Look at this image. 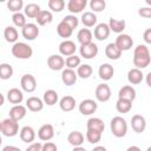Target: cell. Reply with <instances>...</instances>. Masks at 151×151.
I'll return each mask as SVG.
<instances>
[{"label": "cell", "instance_id": "59", "mask_svg": "<svg viewBox=\"0 0 151 151\" xmlns=\"http://www.w3.org/2000/svg\"><path fill=\"white\" fill-rule=\"evenodd\" d=\"M0 132H1V122H0Z\"/></svg>", "mask_w": 151, "mask_h": 151}, {"label": "cell", "instance_id": "19", "mask_svg": "<svg viewBox=\"0 0 151 151\" xmlns=\"http://www.w3.org/2000/svg\"><path fill=\"white\" fill-rule=\"evenodd\" d=\"M26 113H27V110H26L25 106H22L20 104L19 105H14L9 110V118L15 120V122H19L26 116Z\"/></svg>", "mask_w": 151, "mask_h": 151}, {"label": "cell", "instance_id": "11", "mask_svg": "<svg viewBox=\"0 0 151 151\" xmlns=\"http://www.w3.org/2000/svg\"><path fill=\"white\" fill-rule=\"evenodd\" d=\"M47 66L52 71H60L65 66V59L60 54H52L47 59Z\"/></svg>", "mask_w": 151, "mask_h": 151}, {"label": "cell", "instance_id": "30", "mask_svg": "<svg viewBox=\"0 0 151 151\" xmlns=\"http://www.w3.org/2000/svg\"><path fill=\"white\" fill-rule=\"evenodd\" d=\"M35 20H37L38 25H40V26H45V25L52 22V20H53V15H52V13H51L50 11H42V9H41L40 13L37 15Z\"/></svg>", "mask_w": 151, "mask_h": 151}, {"label": "cell", "instance_id": "35", "mask_svg": "<svg viewBox=\"0 0 151 151\" xmlns=\"http://www.w3.org/2000/svg\"><path fill=\"white\" fill-rule=\"evenodd\" d=\"M92 67L88 65V64H81L77 67V76L83 78V79H87L92 76Z\"/></svg>", "mask_w": 151, "mask_h": 151}, {"label": "cell", "instance_id": "13", "mask_svg": "<svg viewBox=\"0 0 151 151\" xmlns=\"http://www.w3.org/2000/svg\"><path fill=\"white\" fill-rule=\"evenodd\" d=\"M131 126H132V130L134 132L142 133V132H144V130L146 127V120H145V118L143 116L134 114L131 118Z\"/></svg>", "mask_w": 151, "mask_h": 151}, {"label": "cell", "instance_id": "34", "mask_svg": "<svg viewBox=\"0 0 151 151\" xmlns=\"http://www.w3.org/2000/svg\"><path fill=\"white\" fill-rule=\"evenodd\" d=\"M81 22L84 24V26L86 27H92L97 24V15L93 12H85L81 15Z\"/></svg>", "mask_w": 151, "mask_h": 151}, {"label": "cell", "instance_id": "29", "mask_svg": "<svg viewBox=\"0 0 151 151\" xmlns=\"http://www.w3.org/2000/svg\"><path fill=\"white\" fill-rule=\"evenodd\" d=\"M107 25H109L110 31H112V32H114V33H122V32L125 29V26H126V24H125L124 20L113 19V18L110 19V21H109Z\"/></svg>", "mask_w": 151, "mask_h": 151}, {"label": "cell", "instance_id": "47", "mask_svg": "<svg viewBox=\"0 0 151 151\" xmlns=\"http://www.w3.org/2000/svg\"><path fill=\"white\" fill-rule=\"evenodd\" d=\"M41 151H58L57 145L52 142H46L42 146H41Z\"/></svg>", "mask_w": 151, "mask_h": 151}, {"label": "cell", "instance_id": "32", "mask_svg": "<svg viewBox=\"0 0 151 151\" xmlns=\"http://www.w3.org/2000/svg\"><path fill=\"white\" fill-rule=\"evenodd\" d=\"M40 6L38 4H34V2H31L28 5L25 6V17H28V18H32V19H35L37 15L40 13Z\"/></svg>", "mask_w": 151, "mask_h": 151}, {"label": "cell", "instance_id": "51", "mask_svg": "<svg viewBox=\"0 0 151 151\" xmlns=\"http://www.w3.org/2000/svg\"><path fill=\"white\" fill-rule=\"evenodd\" d=\"M1 151H21V150L17 146H13V145H6V146L2 147Z\"/></svg>", "mask_w": 151, "mask_h": 151}, {"label": "cell", "instance_id": "17", "mask_svg": "<svg viewBox=\"0 0 151 151\" xmlns=\"http://www.w3.org/2000/svg\"><path fill=\"white\" fill-rule=\"evenodd\" d=\"M113 73H114V68L112 65L107 64V63H104L99 66V70H98V74H99V78L103 79V80H110L112 77H113Z\"/></svg>", "mask_w": 151, "mask_h": 151}, {"label": "cell", "instance_id": "41", "mask_svg": "<svg viewBox=\"0 0 151 151\" xmlns=\"http://www.w3.org/2000/svg\"><path fill=\"white\" fill-rule=\"evenodd\" d=\"M12 21H13V24L17 26V27H19V28H22L27 22H26V18H25V14H22V13H14L13 15H12Z\"/></svg>", "mask_w": 151, "mask_h": 151}, {"label": "cell", "instance_id": "46", "mask_svg": "<svg viewBox=\"0 0 151 151\" xmlns=\"http://www.w3.org/2000/svg\"><path fill=\"white\" fill-rule=\"evenodd\" d=\"M61 21H64L65 24H67V25H68V26H70L72 29L77 28V27H78V24H79L78 18H77L76 15H73V14H70V15L64 17V19H63Z\"/></svg>", "mask_w": 151, "mask_h": 151}, {"label": "cell", "instance_id": "53", "mask_svg": "<svg viewBox=\"0 0 151 151\" xmlns=\"http://www.w3.org/2000/svg\"><path fill=\"white\" fill-rule=\"evenodd\" d=\"M126 151H142L138 146H136V145H132V146H130V147H127V150Z\"/></svg>", "mask_w": 151, "mask_h": 151}, {"label": "cell", "instance_id": "21", "mask_svg": "<svg viewBox=\"0 0 151 151\" xmlns=\"http://www.w3.org/2000/svg\"><path fill=\"white\" fill-rule=\"evenodd\" d=\"M7 99H8V101L11 104L19 105L24 100V94H22V92L19 88L13 87V88L8 90V92H7Z\"/></svg>", "mask_w": 151, "mask_h": 151}, {"label": "cell", "instance_id": "36", "mask_svg": "<svg viewBox=\"0 0 151 151\" xmlns=\"http://www.w3.org/2000/svg\"><path fill=\"white\" fill-rule=\"evenodd\" d=\"M42 101H44V104H47L48 106H52V105L57 104V101H58V93L54 90H47V91H45Z\"/></svg>", "mask_w": 151, "mask_h": 151}, {"label": "cell", "instance_id": "24", "mask_svg": "<svg viewBox=\"0 0 151 151\" xmlns=\"http://www.w3.org/2000/svg\"><path fill=\"white\" fill-rule=\"evenodd\" d=\"M143 78H144V74L142 72V70H138V68H131L127 73V80L130 84L132 85H138L143 81Z\"/></svg>", "mask_w": 151, "mask_h": 151}, {"label": "cell", "instance_id": "9", "mask_svg": "<svg viewBox=\"0 0 151 151\" xmlns=\"http://www.w3.org/2000/svg\"><path fill=\"white\" fill-rule=\"evenodd\" d=\"M21 34L26 40H34L39 35V28L35 24L28 22L21 28Z\"/></svg>", "mask_w": 151, "mask_h": 151}, {"label": "cell", "instance_id": "55", "mask_svg": "<svg viewBox=\"0 0 151 151\" xmlns=\"http://www.w3.org/2000/svg\"><path fill=\"white\" fill-rule=\"evenodd\" d=\"M72 151H86V149H84L81 146H76V147H73Z\"/></svg>", "mask_w": 151, "mask_h": 151}, {"label": "cell", "instance_id": "8", "mask_svg": "<svg viewBox=\"0 0 151 151\" xmlns=\"http://www.w3.org/2000/svg\"><path fill=\"white\" fill-rule=\"evenodd\" d=\"M98 109V104L93 99H85L79 104V112L84 116H90L94 113Z\"/></svg>", "mask_w": 151, "mask_h": 151}, {"label": "cell", "instance_id": "27", "mask_svg": "<svg viewBox=\"0 0 151 151\" xmlns=\"http://www.w3.org/2000/svg\"><path fill=\"white\" fill-rule=\"evenodd\" d=\"M84 134L80 131H72L68 136H67V142L72 145V146H81L84 143Z\"/></svg>", "mask_w": 151, "mask_h": 151}, {"label": "cell", "instance_id": "38", "mask_svg": "<svg viewBox=\"0 0 151 151\" xmlns=\"http://www.w3.org/2000/svg\"><path fill=\"white\" fill-rule=\"evenodd\" d=\"M116 109L119 113H127L132 109V103L125 99H118L116 103Z\"/></svg>", "mask_w": 151, "mask_h": 151}, {"label": "cell", "instance_id": "45", "mask_svg": "<svg viewBox=\"0 0 151 151\" xmlns=\"http://www.w3.org/2000/svg\"><path fill=\"white\" fill-rule=\"evenodd\" d=\"M90 7L93 12H101L106 7V2L104 0H91Z\"/></svg>", "mask_w": 151, "mask_h": 151}, {"label": "cell", "instance_id": "16", "mask_svg": "<svg viewBox=\"0 0 151 151\" xmlns=\"http://www.w3.org/2000/svg\"><path fill=\"white\" fill-rule=\"evenodd\" d=\"M134 98H136V90L130 85L123 86L118 92V99H125L132 103Z\"/></svg>", "mask_w": 151, "mask_h": 151}, {"label": "cell", "instance_id": "33", "mask_svg": "<svg viewBox=\"0 0 151 151\" xmlns=\"http://www.w3.org/2000/svg\"><path fill=\"white\" fill-rule=\"evenodd\" d=\"M4 37L7 42H17L18 40V31L13 26H7L4 31Z\"/></svg>", "mask_w": 151, "mask_h": 151}, {"label": "cell", "instance_id": "14", "mask_svg": "<svg viewBox=\"0 0 151 151\" xmlns=\"http://www.w3.org/2000/svg\"><path fill=\"white\" fill-rule=\"evenodd\" d=\"M38 137L40 140H44V142H48L51 140L53 137H54V129H53V125L51 124H44L39 131H38Z\"/></svg>", "mask_w": 151, "mask_h": 151}, {"label": "cell", "instance_id": "43", "mask_svg": "<svg viewBox=\"0 0 151 151\" xmlns=\"http://www.w3.org/2000/svg\"><path fill=\"white\" fill-rule=\"evenodd\" d=\"M65 65H66L67 68L73 70V68L78 67V66L80 65V58H79L78 55H76V54L70 55V57L66 58V60H65Z\"/></svg>", "mask_w": 151, "mask_h": 151}, {"label": "cell", "instance_id": "25", "mask_svg": "<svg viewBox=\"0 0 151 151\" xmlns=\"http://www.w3.org/2000/svg\"><path fill=\"white\" fill-rule=\"evenodd\" d=\"M59 106L64 112H70L76 107V99L72 96H65L60 99Z\"/></svg>", "mask_w": 151, "mask_h": 151}, {"label": "cell", "instance_id": "44", "mask_svg": "<svg viewBox=\"0 0 151 151\" xmlns=\"http://www.w3.org/2000/svg\"><path fill=\"white\" fill-rule=\"evenodd\" d=\"M86 139L88 143L91 144H97L100 142L101 139V133L100 132H97V131H91V130H87L86 131Z\"/></svg>", "mask_w": 151, "mask_h": 151}, {"label": "cell", "instance_id": "3", "mask_svg": "<svg viewBox=\"0 0 151 151\" xmlns=\"http://www.w3.org/2000/svg\"><path fill=\"white\" fill-rule=\"evenodd\" d=\"M12 54L18 59H29L33 54V50L28 44L17 41L12 46Z\"/></svg>", "mask_w": 151, "mask_h": 151}, {"label": "cell", "instance_id": "57", "mask_svg": "<svg viewBox=\"0 0 151 151\" xmlns=\"http://www.w3.org/2000/svg\"><path fill=\"white\" fill-rule=\"evenodd\" d=\"M1 143H2V139H1V136H0V145H1Z\"/></svg>", "mask_w": 151, "mask_h": 151}, {"label": "cell", "instance_id": "22", "mask_svg": "<svg viewBox=\"0 0 151 151\" xmlns=\"http://www.w3.org/2000/svg\"><path fill=\"white\" fill-rule=\"evenodd\" d=\"M26 107L32 112H39L44 109V101L38 97H29L26 100Z\"/></svg>", "mask_w": 151, "mask_h": 151}, {"label": "cell", "instance_id": "39", "mask_svg": "<svg viewBox=\"0 0 151 151\" xmlns=\"http://www.w3.org/2000/svg\"><path fill=\"white\" fill-rule=\"evenodd\" d=\"M13 76V67L9 64H0V79L7 80Z\"/></svg>", "mask_w": 151, "mask_h": 151}, {"label": "cell", "instance_id": "23", "mask_svg": "<svg viewBox=\"0 0 151 151\" xmlns=\"http://www.w3.org/2000/svg\"><path fill=\"white\" fill-rule=\"evenodd\" d=\"M86 5H87L86 0H70L67 4V9L71 13L77 14V13L83 12V9H85Z\"/></svg>", "mask_w": 151, "mask_h": 151}, {"label": "cell", "instance_id": "18", "mask_svg": "<svg viewBox=\"0 0 151 151\" xmlns=\"http://www.w3.org/2000/svg\"><path fill=\"white\" fill-rule=\"evenodd\" d=\"M77 78H78L77 73H76L73 70H71V68H65V70H63V72H61V80H63V83H64L66 86H72V85H74L76 81H77Z\"/></svg>", "mask_w": 151, "mask_h": 151}, {"label": "cell", "instance_id": "48", "mask_svg": "<svg viewBox=\"0 0 151 151\" xmlns=\"http://www.w3.org/2000/svg\"><path fill=\"white\" fill-rule=\"evenodd\" d=\"M138 14L143 18H150L151 17V8L150 7H140L138 9Z\"/></svg>", "mask_w": 151, "mask_h": 151}, {"label": "cell", "instance_id": "37", "mask_svg": "<svg viewBox=\"0 0 151 151\" xmlns=\"http://www.w3.org/2000/svg\"><path fill=\"white\" fill-rule=\"evenodd\" d=\"M57 32H58V34H59L61 38H70V37L72 35L73 29H72L67 24H65L64 21H60V22L58 24V26H57Z\"/></svg>", "mask_w": 151, "mask_h": 151}, {"label": "cell", "instance_id": "40", "mask_svg": "<svg viewBox=\"0 0 151 151\" xmlns=\"http://www.w3.org/2000/svg\"><path fill=\"white\" fill-rule=\"evenodd\" d=\"M22 7H24V1L22 0H9V1H7V8L11 12L19 13L20 9H22Z\"/></svg>", "mask_w": 151, "mask_h": 151}, {"label": "cell", "instance_id": "7", "mask_svg": "<svg viewBox=\"0 0 151 151\" xmlns=\"http://www.w3.org/2000/svg\"><path fill=\"white\" fill-rule=\"evenodd\" d=\"M80 55L85 59H92L98 54V46L94 42H88V44H84L80 45L79 48Z\"/></svg>", "mask_w": 151, "mask_h": 151}, {"label": "cell", "instance_id": "12", "mask_svg": "<svg viewBox=\"0 0 151 151\" xmlns=\"http://www.w3.org/2000/svg\"><path fill=\"white\" fill-rule=\"evenodd\" d=\"M76 44L72 41V40H64L60 42L59 45V52H60V55H65V57H70V55H73L76 53Z\"/></svg>", "mask_w": 151, "mask_h": 151}, {"label": "cell", "instance_id": "52", "mask_svg": "<svg viewBox=\"0 0 151 151\" xmlns=\"http://www.w3.org/2000/svg\"><path fill=\"white\" fill-rule=\"evenodd\" d=\"M92 151H107V150H106V147H104V146H100V145H98V146L93 147V149H92Z\"/></svg>", "mask_w": 151, "mask_h": 151}, {"label": "cell", "instance_id": "6", "mask_svg": "<svg viewBox=\"0 0 151 151\" xmlns=\"http://www.w3.org/2000/svg\"><path fill=\"white\" fill-rule=\"evenodd\" d=\"M94 96H96V99L98 101H100V103H105V101L110 100V98H111V88H110V86L107 84H105V83L99 84L97 86V88H96Z\"/></svg>", "mask_w": 151, "mask_h": 151}, {"label": "cell", "instance_id": "1", "mask_svg": "<svg viewBox=\"0 0 151 151\" xmlns=\"http://www.w3.org/2000/svg\"><path fill=\"white\" fill-rule=\"evenodd\" d=\"M150 51L146 45H138L133 51V65L138 70H143L150 65Z\"/></svg>", "mask_w": 151, "mask_h": 151}, {"label": "cell", "instance_id": "50", "mask_svg": "<svg viewBox=\"0 0 151 151\" xmlns=\"http://www.w3.org/2000/svg\"><path fill=\"white\" fill-rule=\"evenodd\" d=\"M143 38H144V41H145L146 44H151V28H147V29L144 32Z\"/></svg>", "mask_w": 151, "mask_h": 151}, {"label": "cell", "instance_id": "56", "mask_svg": "<svg viewBox=\"0 0 151 151\" xmlns=\"http://www.w3.org/2000/svg\"><path fill=\"white\" fill-rule=\"evenodd\" d=\"M4 103H5V97L0 93V106H2V105H4Z\"/></svg>", "mask_w": 151, "mask_h": 151}, {"label": "cell", "instance_id": "58", "mask_svg": "<svg viewBox=\"0 0 151 151\" xmlns=\"http://www.w3.org/2000/svg\"><path fill=\"white\" fill-rule=\"evenodd\" d=\"M146 151H151V147H147V150Z\"/></svg>", "mask_w": 151, "mask_h": 151}, {"label": "cell", "instance_id": "2", "mask_svg": "<svg viewBox=\"0 0 151 151\" xmlns=\"http://www.w3.org/2000/svg\"><path fill=\"white\" fill-rule=\"evenodd\" d=\"M110 127H111V132L114 137L117 138H122L126 134L127 132V123L126 120L120 117V116H116L111 119L110 123Z\"/></svg>", "mask_w": 151, "mask_h": 151}, {"label": "cell", "instance_id": "15", "mask_svg": "<svg viewBox=\"0 0 151 151\" xmlns=\"http://www.w3.org/2000/svg\"><path fill=\"white\" fill-rule=\"evenodd\" d=\"M110 28H109V25L105 24V22H101V24H98L94 28V38L99 41H103L105 39L109 38L110 35Z\"/></svg>", "mask_w": 151, "mask_h": 151}, {"label": "cell", "instance_id": "31", "mask_svg": "<svg viewBox=\"0 0 151 151\" xmlns=\"http://www.w3.org/2000/svg\"><path fill=\"white\" fill-rule=\"evenodd\" d=\"M92 37H93V34L88 28H81L77 34V39L80 42V45L92 42Z\"/></svg>", "mask_w": 151, "mask_h": 151}, {"label": "cell", "instance_id": "42", "mask_svg": "<svg viewBox=\"0 0 151 151\" xmlns=\"http://www.w3.org/2000/svg\"><path fill=\"white\" fill-rule=\"evenodd\" d=\"M47 5H48V8L52 9L53 12H61L65 7V1L64 0H50Z\"/></svg>", "mask_w": 151, "mask_h": 151}, {"label": "cell", "instance_id": "4", "mask_svg": "<svg viewBox=\"0 0 151 151\" xmlns=\"http://www.w3.org/2000/svg\"><path fill=\"white\" fill-rule=\"evenodd\" d=\"M19 132V124L18 122L6 118L1 122V133L6 137H14Z\"/></svg>", "mask_w": 151, "mask_h": 151}, {"label": "cell", "instance_id": "49", "mask_svg": "<svg viewBox=\"0 0 151 151\" xmlns=\"http://www.w3.org/2000/svg\"><path fill=\"white\" fill-rule=\"evenodd\" d=\"M41 146L42 144L40 142H37V143H32L27 146V149L25 151H41Z\"/></svg>", "mask_w": 151, "mask_h": 151}, {"label": "cell", "instance_id": "26", "mask_svg": "<svg viewBox=\"0 0 151 151\" xmlns=\"http://www.w3.org/2000/svg\"><path fill=\"white\" fill-rule=\"evenodd\" d=\"M20 139L24 143H32L35 139V131L31 126H24L20 130Z\"/></svg>", "mask_w": 151, "mask_h": 151}, {"label": "cell", "instance_id": "10", "mask_svg": "<svg viewBox=\"0 0 151 151\" xmlns=\"http://www.w3.org/2000/svg\"><path fill=\"white\" fill-rule=\"evenodd\" d=\"M20 85L25 92L31 93V92L35 91V88H37V80L32 74H24L21 77Z\"/></svg>", "mask_w": 151, "mask_h": 151}, {"label": "cell", "instance_id": "28", "mask_svg": "<svg viewBox=\"0 0 151 151\" xmlns=\"http://www.w3.org/2000/svg\"><path fill=\"white\" fill-rule=\"evenodd\" d=\"M105 55L111 60H117L122 57V51L114 45V42H111L105 47Z\"/></svg>", "mask_w": 151, "mask_h": 151}, {"label": "cell", "instance_id": "54", "mask_svg": "<svg viewBox=\"0 0 151 151\" xmlns=\"http://www.w3.org/2000/svg\"><path fill=\"white\" fill-rule=\"evenodd\" d=\"M150 77H151V72H149V73L146 74V84H147V86H151V83H150Z\"/></svg>", "mask_w": 151, "mask_h": 151}, {"label": "cell", "instance_id": "5", "mask_svg": "<svg viewBox=\"0 0 151 151\" xmlns=\"http://www.w3.org/2000/svg\"><path fill=\"white\" fill-rule=\"evenodd\" d=\"M114 45H116L122 52H123V51H129V50H131V47L133 46V40H132V38H131L129 34L120 33V34L116 38Z\"/></svg>", "mask_w": 151, "mask_h": 151}, {"label": "cell", "instance_id": "20", "mask_svg": "<svg viewBox=\"0 0 151 151\" xmlns=\"http://www.w3.org/2000/svg\"><path fill=\"white\" fill-rule=\"evenodd\" d=\"M87 130H91V131H97V132H100L103 133L104 130H105V124L104 122L100 119V118H97V117H92L87 120Z\"/></svg>", "mask_w": 151, "mask_h": 151}]
</instances>
